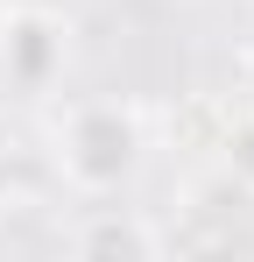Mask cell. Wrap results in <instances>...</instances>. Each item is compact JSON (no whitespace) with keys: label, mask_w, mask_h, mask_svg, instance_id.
Instances as JSON below:
<instances>
[{"label":"cell","mask_w":254,"mask_h":262,"mask_svg":"<svg viewBox=\"0 0 254 262\" xmlns=\"http://www.w3.org/2000/svg\"><path fill=\"white\" fill-rule=\"evenodd\" d=\"M49 142H57L64 184L85 191V199H113L141 170V121H134V106H120V99H71L57 114Z\"/></svg>","instance_id":"6da1fadb"},{"label":"cell","mask_w":254,"mask_h":262,"mask_svg":"<svg viewBox=\"0 0 254 262\" xmlns=\"http://www.w3.org/2000/svg\"><path fill=\"white\" fill-rule=\"evenodd\" d=\"M64 57H71V29H64L57 14H42V7H14V14L0 21V78H7V92H21V99L57 92Z\"/></svg>","instance_id":"7a4b0ae2"},{"label":"cell","mask_w":254,"mask_h":262,"mask_svg":"<svg viewBox=\"0 0 254 262\" xmlns=\"http://www.w3.org/2000/svg\"><path fill=\"white\" fill-rule=\"evenodd\" d=\"M64 248H78V255H163V227L120 213V206H92L64 234Z\"/></svg>","instance_id":"3957f363"},{"label":"cell","mask_w":254,"mask_h":262,"mask_svg":"<svg viewBox=\"0 0 254 262\" xmlns=\"http://www.w3.org/2000/svg\"><path fill=\"white\" fill-rule=\"evenodd\" d=\"M212 156L226 163V177L240 184V191H254V106H226V128H219V142H212Z\"/></svg>","instance_id":"277c9868"}]
</instances>
